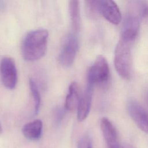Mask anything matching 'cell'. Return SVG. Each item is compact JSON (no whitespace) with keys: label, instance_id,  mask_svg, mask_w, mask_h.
<instances>
[{"label":"cell","instance_id":"1","mask_svg":"<svg viewBox=\"0 0 148 148\" xmlns=\"http://www.w3.org/2000/svg\"><path fill=\"white\" fill-rule=\"evenodd\" d=\"M48 32L45 29H38L29 32L22 45V54L27 61H33L42 57L47 47Z\"/></svg>","mask_w":148,"mask_h":148},{"label":"cell","instance_id":"2","mask_svg":"<svg viewBox=\"0 0 148 148\" xmlns=\"http://www.w3.org/2000/svg\"><path fill=\"white\" fill-rule=\"evenodd\" d=\"M134 42L121 37L115 49L114 66L119 75L124 79H129L131 76L132 46Z\"/></svg>","mask_w":148,"mask_h":148},{"label":"cell","instance_id":"3","mask_svg":"<svg viewBox=\"0 0 148 148\" xmlns=\"http://www.w3.org/2000/svg\"><path fill=\"white\" fill-rule=\"evenodd\" d=\"M109 67L106 58L99 56L90 67L88 73V83L94 85L106 82L109 77Z\"/></svg>","mask_w":148,"mask_h":148},{"label":"cell","instance_id":"4","mask_svg":"<svg viewBox=\"0 0 148 148\" xmlns=\"http://www.w3.org/2000/svg\"><path fill=\"white\" fill-rule=\"evenodd\" d=\"M0 73L4 86L9 89H13L17 80V69L13 59L9 57L2 59L0 64Z\"/></svg>","mask_w":148,"mask_h":148},{"label":"cell","instance_id":"5","mask_svg":"<svg viewBox=\"0 0 148 148\" xmlns=\"http://www.w3.org/2000/svg\"><path fill=\"white\" fill-rule=\"evenodd\" d=\"M128 113L138 127L148 134V112L136 100L131 99L127 102Z\"/></svg>","mask_w":148,"mask_h":148},{"label":"cell","instance_id":"6","mask_svg":"<svg viewBox=\"0 0 148 148\" xmlns=\"http://www.w3.org/2000/svg\"><path fill=\"white\" fill-rule=\"evenodd\" d=\"M78 48V41L74 34L68 35L65 39L60 54L61 64L66 67L73 62Z\"/></svg>","mask_w":148,"mask_h":148},{"label":"cell","instance_id":"7","mask_svg":"<svg viewBox=\"0 0 148 148\" xmlns=\"http://www.w3.org/2000/svg\"><path fill=\"white\" fill-rule=\"evenodd\" d=\"M100 127L107 148H121L117 131L113 123L108 119L103 117Z\"/></svg>","mask_w":148,"mask_h":148},{"label":"cell","instance_id":"8","mask_svg":"<svg viewBox=\"0 0 148 148\" xmlns=\"http://www.w3.org/2000/svg\"><path fill=\"white\" fill-rule=\"evenodd\" d=\"M100 12L101 14L113 24H119L121 21V12L116 3L113 1H100Z\"/></svg>","mask_w":148,"mask_h":148},{"label":"cell","instance_id":"9","mask_svg":"<svg viewBox=\"0 0 148 148\" xmlns=\"http://www.w3.org/2000/svg\"><path fill=\"white\" fill-rule=\"evenodd\" d=\"M93 85L87 83V87L82 95L77 107V117L79 121H84L88 116L91 105Z\"/></svg>","mask_w":148,"mask_h":148},{"label":"cell","instance_id":"10","mask_svg":"<svg viewBox=\"0 0 148 148\" xmlns=\"http://www.w3.org/2000/svg\"><path fill=\"white\" fill-rule=\"evenodd\" d=\"M81 96L79 84L76 82L71 83L69 86L68 94L65 98V109L68 111L74 110L77 107Z\"/></svg>","mask_w":148,"mask_h":148},{"label":"cell","instance_id":"11","mask_svg":"<svg viewBox=\"0 0 148 148\" xmlns=\"http://www.w3.org/2000/svg\"><path fill=\"white\" fill-rule=\"evenodd\" d=\"M43 123L40 120L37 119L25 124L22 128L24 136L29 140H36L39 139L42 133Z\"/></svg>","mask_w":148,"mask_h":148},{"label":"cell","instance_id":"12","mask_svg":"<svg viewBox=\"0 0 148 148\" xmlns=\"http://www.w3.org/2000/svg\"><path fill=\"white\" fill-rule=\"evenodd\" d=\"M69 12L72 28L75 32H77L80 25L79 2L78 1H70L69 2Z\"/></svg>","mask_w":148,"mask_h":148},{"label":"cell","instance_id":"13","mask_svg":"<svg viewBox=\"0 0 148 148\" xmlns=\"http://www.w3.org/2000/svg\"><path fill=\"white\" fill-rule=\"evenodd\" d=\"M85 7L87 16L92 19L97 18L101 14L100 1H86Z\"/></svg>","mask_w":148,"mask_h":148},{"label":"cell","instance_id":"14","mask_svg":"<svg viewBox=\"0 0 148 148\" xmlns=\"http://www.w3.org/2000/svg\"><path fill=\"white\" fill-rule=\"evenodd\" d=\"M29 87L31 91L32 95L35 103V113L37 114L40 108V95L38 90V86L36 82L32 79H30L29 81Z\"/></svg>","mask_w":148,"mask_h":148},{"label":"cell","instance_id":"15","mask_svg":"<svg viewBox=\"0 0 148 148\" xmlns=\"http://www.w3.org/2000/svg\"><path fill=\"white\" fill-rule=\"evenodd\" d=\"M77 148H93L92 140L90 135L86 134L80 138L78 142Z\"/></svg>","mask_w":148,"mask_h":148},{"label":"cell","instance_id":"16","mask_svg":"<svg viewBox=\"0 0 148 148\" xmlns=\"http://www.w3.org/2000/svg\"><path fill=\"white\" fill-rule=\"evenodd\" d=\"M137 10L140 18L148 19V4L142 2L137 5Z\"/></svg>","mask_w":148,"mask_h":148},{"label":"cell","instance_id":"17","mask_svg":"<svg viewBox=\"0 0 148 148\" xmlns=\"http://www.w3.org/2000/svg\"><path fill=\"white\" fill-rule=\"evenodd\" d=\"M121 148H136V147L131 144L125 143L121 146Z\"/></svg>","mask_w":148,"mask_h":148},{"label":"cell","instance_id":"18","mask_svg":"<svg viewBox=\"0 0 148 148\" xmlns=\"http://www.w3.org/2000/svg\"><path fill=\"white\" fill-rule=\"evenodd\" d=\"M145 98H146V102L147 105L148 106V90H147V91H146V96H145Z\"/></svg>","mask_w":148,"mask_h":148},{"label":"cell","instance_id":"19","mask_svg":"<svg viewBox=\"0 0 148 148\" xmlns=\"http://www.w3.org/2000/svg\"><path fill=\"white\" fill-rule=\"evenodd\" d=\"M2 132V127H1V125L0 124V133Z\"/></svg>","mask_w":148,"mask_h":148}]
</instances>
